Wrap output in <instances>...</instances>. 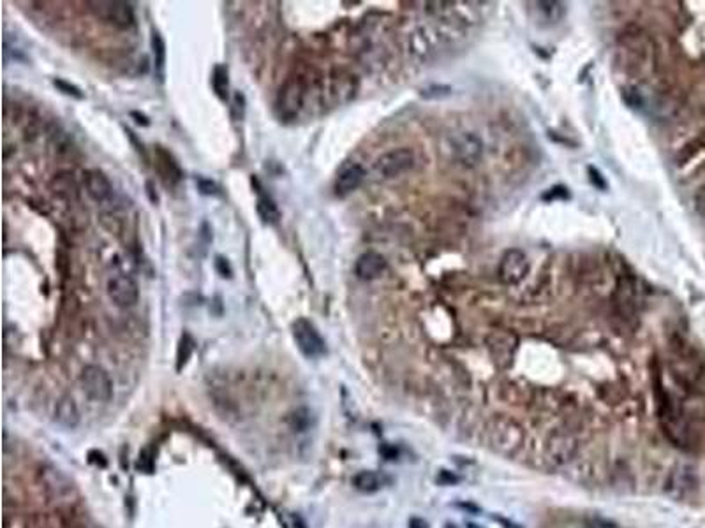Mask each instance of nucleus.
I'll return each instance as SVG.
<instances>
[{"label": "nucleus", "instance_id": "f257e3e1", "mask_svg": "<svg viewBox=\"0 0 705 528\" xmlns=\"http://www.w3.org/2000/svg\"><path fill=\"white\" fill-rule=\"evenodd\" d=\"M487 441L492 451L502 456H513L524 445L522 426L510 417H494L487 426Z\"/></svg>", "mask_w": 705, "mask_h": 528}, {"label": "nucleus", "instance_id": "f03ea898", "mask_svg": "<svg viewBox=\"0 0 705 528\" xmlns=\"http://www.w3.org/2000/svg\"><path fill=\"white\" fill-rule=\"evenodd\" d=\"M580 449L578 430L573 425H564L550 433L545 442V460L554 467L570 463Z\"/></svg>", "mask_w": 705, "mask_h": 528}, {"label": "nucleus", "instance_id": "7ed1b4c3", "mask_svg": "<svg viewBox=\"0 0 705 528\" xmlns=\"http://www.w3.org/2000/svg\"><path fill=\"white\" fill-rule=\"evenodd\" d=\"M81 388L90 400L106 403L113 398V382L108 372L97 365L85 366L80 375Z\"/></svg>", "mask_w": 705, "mask_h": 528}, {"label": "nucleus", "instance_id": "20e7f679", "mask_svg": "<svg viewBox=\"0 0 705 528\" xmlns=\"http://www.w3.org/2000/svg\"><path fill=\"white\" fill-rule=\"evenodd\" d=\"M291 330H293V338H295L300 352L305 358H321L327 352V344H325L323 337L319 335V331L316 330V326L311 321H307V319H296Z\"/></svg>", "mask_w": 705, "mask_h": 528}, {"label": "nucleus", "instance_id": "39448f33", "mask_svg": "<svg viewBox=\"0 0 705 528\" xmlns=\"http://www.w3.org/2000/svg\"><path fill=\"white\" fill-rule=\"evenodd\" d=\"M90 9L96 12L101 20L113 23L115 27L127 28L134 23V12L129 2H119V0H99V2H88Z\"/></svg>", "mask_w": 705, "mask_h": 528}, {"label": "nucleus", "instance_id": "423d86ee", "mask_svg": "<svg viewBox=\"0 0 705 528\" xmlns=\"http://www.w3.org/2000/svg\"><path fill=\"white\" fill-rule=\"evenodd\" d=\"M415 166V154L409 148H395L376 160V171L382 178H395Z\"/></svg>", "mask_w": 705, "mask_h": 528}, {"label": "nucleus", "instance_id": "0eeeda50", "mask_svg": "<svg viewBox=\"0 0 705 528\" xmlns=\"http://www.w3.org/2000/svg\"><path fill=\"white\" fill-rule=\"evenodd\" d=\"M529 270V262H527L526 254L522 251L511 249L507 254L502 255L499 261V278L504 284H518L526 277Z\"/></svg>", "mask_w": 705, "mask_h": 528}, {"label": "nucleus", "instance_id": "6e6552de", "mask_svg": "<svg viewBox=\"0 0 705 528\" xmlns=\"http://www.w3.org/2000/svg\"><path fill=\"white\" fill-rule=\"evenodd\" d=\"M108 296L116 306L129 308L138 302L140 289H138L134 278L127 277V275H119L108 282Z\"/></svg>", "mask_w": 705, "mask_h": 528}, {"label": "nucleus", "instance_id": "1a4fd4ad", "mask_svg": "<svg viewBox=\"0 0 705 528\" xmlns=\"http://www.w3.org/2000/svg\"><path fill=\"white\" fill-rule=\"evenodd\" d=\"M303 99H305V87L302 85V81H287L279 96V107L283 115L295 116L300 112V107L303 106Z\"/></svg>", "mask_w": 705, "mask_h": 528}, {"label": "nucleus", "instance_id": "9d476101", "mask_svg": "<svg viewBox=\"0 0 705 528\" xmlns=\"http://www.w3.org/2000/svg\"><path fill=\"white\" fill-rule=\"evenodd\" d=\"M515 338L510 337V335L504 333H495L494 337L489 340V349L492 358H494L495 365L501 366V368H507L511 361V356H513L515 350Z\"/></svg>", "mask_w": 705, "mask_h": 528}, {"label": "nucleus", "instance_id": "9b49d317", "mask_svg": "<svg viewBox=\"0 0 705 528\" xmlns=\"http://www.w3.org/2000/svg\"><path fill=\"white\" fill-rule=\"evenodd\" d=\"M385 268H387L385 257L378 254V252L371 251L360 255L358 261H356L355 271L362 280H372V278H378L385 271Z\"/></svg>", "mask_w": 705, "mask_h": 528}, {"label": "nucleus", "instance_id": "f8f14e48", "mask_svg": "<svg viewBox=\"0 0 705 528\" xmlns=\"http://www.w3.org/2000/svg\"><path fill=\"white\" fill-rule=\"evenodd\" d=\"M85 183H87L88 196L94 201H97V203H103V201H106L112 196V183H110L108 176L104 175L103 171H88L87 176H85Z\"/></svg>", "mask_w": 705, "mask_h": 528}, {"label": "nucleus", "instance_id": "ddd939ff", "mask_svg": "<svg viewBox=\"0 0 705 528\" xmlns=\"http://www.w3.org/2000/svg\"><path fill=\"white\" fill-rule=\"evenodd\" d=\"M156 166L157 171H159L161 178L166 185H175V183L180 182L182 178V171H180L178 164L175 162V159L172 157V154H167L164 148L157 147L156 148Z\"/></svg>", "mask_w": 705, "mask_h": 528}, {"label": "nucleus", "instance_id": "4468645a", "mask_svg": "<svg viewBox=\"0 0 705 528\" xmlns=\"http://www.w3.org/2000/svg\"><path fill=\"white\" fill-rule=\"evenodd\" d=\"M55 421L64 428H76L80 425L81 416L76 401L71 397H62L55 405Z\"/></svg>", "mask_w": 705, "mask_h": 528}, {"label": "nucleus", "instance_id": "2eb2a0df", "mask_svg": "<svg viewBox=\"0 0 705 528\" xmlns=\"http://www.w3.org/2000/svg\"><path fill=\"white\" fill-rule=\"evenodd\" d=\"M363 176H365V171L362 169V166H349L337 178L335 191H337L339 196H346L349 192L356 191L360 187V183L363 182Z\"/></svg>", "mask_w": 705, "mask_h": 528}, {"label": "nucleus", "instance_id": "dca6fc26", "mask_svg": "<svg viewBox=\"0 0 705 528\" xmlns=\"http://www.w3.org/2000/svg\"><path fill=\"white\" fill-rule=\"evenodd\" d=\"M695 486V477L693 474H691V470L684 469V467H681V469H677L675 472L670 476L668 479V492L672 493V495H684V493L691 492Z\"/></svg>", "mask_w": 705, "mask_h": 528}, {"label": "nucleus", "instance_id": "f3484780", "mask_svg": "<svg viewBox=\"0 0 705 528\" xmlns=\"http://www.w3.org/2000/svg\"><path fill=\"white\" fill-rule=\"evenodd\" d=\"M256 210H258L259 219L263 220L265 224H270V226H274V224H277L280 220L279 208H277V204H275V201L270 198V196L259 194L258 203H256Z\"/></svg>", "mask_w": 705, "mask_h": 528}, {"label": "nucleus", "instance_id": "a211bd4d", "mask_svg": "<svg viewBox=\"0 0 705 528\" xmlns=\"http://www.w3.org/2000/svg\"><path fill=\"white\" fill-rule=\"evenodd\" d=\"M44 476V485H46V489H48L52 495H57V496H65L69 495V492H71V486H69V483L65 481V477H62L59 474V470H46V472H43Z\"/></svg>", "mask_w": 705, "mask_h": 528}, {"label": "nucleus", "instance_id": "6ab92c4d", "mask_svg": "<svg viewBox=\"0 0 705 528\" xmlns=\"http://www.w3.org/2000/svg\"><path fill=\"white\" fill-rule=\"evenodd\" d=\"M353 485L362 493H374L382 486V477L379 474L371 472V470H363V472L356 474Z\"/></svg>", "mask_w": 705, "mask_h": 528}, {"label": "nucleus", "instance_id": "aec40b11", "mask_svg": "<svg viewBox=\"0 0 705 528\" xmlns=\"http://www.w3.org/2000/svg\"><path fill=\"white\" fill-rule=\"evenodd\" d=\"M152 53H154V67L157 76L163 80L164 67H166V43L157 30L152 32Z\"/></svg>", "mask_w": 705, "mask_h": 528}, {"label": "nucleus", "instance_id": "412c9836", "mask_svg": "<svg viewBox=\"0 0 705 528\" xmlns=\"http://www.w3.org/2000/svg\"><path fill=\"white\" fill-rule=\"evenodd\" d=\"M192 352H194V340L189 333H183L178 341V347H176V370H182L187 365Z\"/></svg>", "mask_w": 705, "mask_h": 528}, {"label": "nucleus", "instance_id": "4be33fe9", "mask_svg": "<svg viewBox=\"0 0 705 528\" xmlns=\"http://www.w3.org/2000/svg\"><path fill=\"white\" fill-rule=\"evenodd\" d=\"M212 87L219 96V99H227V90H229V80H227V69L224 65H216L214 74H212Z\"/></svg>", "mask_w": 705, "mask_h": 528}, {"label": "nucleus", "instance_id": "5701e85b", "mask_svg": "<svg viewBox=\"0 0 705 528\" xmlns=\"http://www.w3.org/2000/svg\"><path fill=\"white\" fill-rule=\"evenodd\" d=\"M291 428L296 432H305L311 426V412L307 409H298L289 416Z\"/></svg>", "mask_w": 705, "mask_h": 528}, {"label": "nucleus", "instance_id": "b1692460", "mask_svg": "<svg viewBox=\"0 0 705 528\" xmlns=\"http://www.w3.org/2000/svg\"><path fill=\"white\" fill-rule=\"evenodd\" d=\"M53 85H55V88H59V92H62L64 96L74 97V99H83V92L76 87V85L68 83L65 80H55L53 81Z\"/></svg>", "mask_w": 705, "mask_h": 528}, {"label": "nucleus", "instance_id": "393cba45", "mask_svg": "<svg viewBox=\"0 0 705 528\" xmlns=\"http://www.w3.org/2000/svg\"><path fill=\"white\" fill-rule=\"evenodd\" d=\"M196 185H198L199 192L205 196H217L219 194V187H217L216 183L212 182V180H207V178H196Z\"/></svg>", "mask_w": 705, "mask_h": 528}, {"label": "nucleus", "instance_id": "a878e982", "mask_svg": "<svg viewBox=\"0 0 705 528\" xmlns=\"http://www.w3.org/2000/svg\"><path fill=\"white\" fill-rule=\"evenodd\" d=\"M587 528H617V525L610 523V521L602 520V518H593L587 523Z\"/></svg>", "mask_w": 705, "mask_h": 528}, {"label": "nucleus", "instance_id": "bb28decb", "mask_svg": "<svg viewBox=\"0 0 705 528\" xmlns=\"http://www.w3.org/2000/svg\"><path fill=\"white\" fill-rule=\"evenodd\" d=\"M216 264H217V270H219V273L223 275V277H232V268H229V264L226 262V259L217 257Z\"/></svg>", "mask_w": 705, "mask_h": 528}, {"label": "nucleus", "instance_id": "cd10ccee", "mask_svg": "<svg viewBox=\"0 0 705 528\" xmlns=\"http://www.w3.org/2000/svg\"><path fill=\"white\" fill-rule=\"evenodd\" d=\"M589 173H591V180H593L594 185H597V187H600V189H605L606 187V183L603 182L602 178H600V176H602V175H600V171H596V169H594V167H589Z\"/></svg>", "mask_w": 705, "mask_h": 528}, {"label": "nucleus", "instance_id": "c85d7f7f", "mask_svg": "<svg viewBox=\"0 0 705 528\" xmlns=\"http://www.w3.org/2000/svg\"><path fill=\"white\" fill-rule=\"evenodd\" d=\"M131 115L134 116V118H138L136 120V123H140V125H148V118L145 115H140V113H136V112H132Z\"/></svg>", "mask_w": 705, "mask_h": 528}, {"label": "nucleus", "instance_id": "c756f323", "mask_svg": "<svg viewBox=\"0 0 705 528\" xmlns=\"http://www.w3.org/2000/svg\"><path fill=\"white\" fill-rule=\"evenodd\" d=\"M411 528H429V525H427L425 521L415 518V520H411Z\"/></svg>", "mask_w": 705, "mask_h": 528}, {"label": "nucleus", "instance_id": "7c9ffc66", "mask_svg": "<svg viewBox=\"0 0 705 528\" xmlns=\"http://www.w3.org/2000/svg\"><path fill=\"white\" fill-rule=\"evenodd\" d=\"M448 528H453V527H448Z\"/></svg>", "mask_w": 705, "mask_h": 528}]
</instances>
